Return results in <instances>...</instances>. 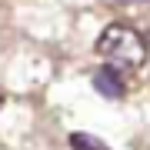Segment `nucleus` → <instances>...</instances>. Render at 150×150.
I'll list each match as a JSON object with an SVG mask.
<instances>
[{
	"mask_svg": "<svg viewBox=\"0 0 150 150\" xmlns=\"http://www.w3.org/2000/svg\"><path fill=\"white\" fill-rule=\"evenodd\" d=\"M70 150H110V147L103 144L100 137H93V134L74 130V134H70Z\"/></svg>",
	"mask_w": 150,
	"mask_h": 150,
	"instance_id": "7ed1b4c3",
	"label": "nucleus"
},
{
	"mask_svg": "<svg viewBox=\"0 0 150 150\" xmlns=\"http://www.w3.org/2000/svg\"><path fill=\"white\" fill-rule=\"evenodd\" d=\"M93 90L100 93V97H107V100H120L123 93H127V80H123V74H120V67H100L93 74Z\"/></svg>",
	"mask_w": 150,
	"mask_h": 150,
	"instance_id": "f03ea898",
	"label": "nucleus"
},
{
	"mask_svg": "<svg viewBox=\"0 0 150 150\" xmlns=\"http://www.w3.org/2000/svg\"><path fill=\"white\" fill-rule=\"evenodd\" d=\"M117 4H123V7H140V4H147V0H117Z\"/></svg>",
	"mask_w": 150,
	"mask_h": 150,
	"instance_id": "20e7f679",
	"label": "nucleus"
},
{
	"mask_svg": "<svg viewBox=\"0 0 150 150\" xmlns=\"http://www.w3.org/2000/svg\"><path fill=\"white\" fill-rule=\"evenodd\" d=\"M97 50H100V57H107L113 67L137 70V67H144V60H147L144 37H140L134 27H127V23H110V27L97 37Z\"/></svg>",
	"mask_w": 150,
	"mask_h": 150,
	"instance_id": "f257e3e1",
	"label": "nucleus"
},
{
	"mask_svg": "<svg viewBox=\"0 0 150 150\" xmlns=\"http://www.w3.org/2000/svg\"><path fill=\"white\" fill-rule=\"evenodd\" d=\"M0 103H4V97H0Z\"/></svg>",
	"mask_w": 150,
	"mask_h": 150,
	"instance_id": "39448f33",
	"label": "nucleus"
}]
</instances>
